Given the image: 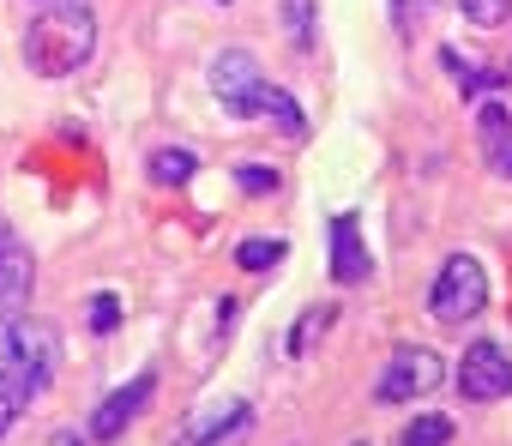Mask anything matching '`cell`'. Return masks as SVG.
Here are the masks:
<instances>
[{"label": "cell", "mask_w": 512, "mask_h": 446, "mask_svg": "<svg viewBox=\"0 0 512 446\" xmlns=\"http://www.w3.org/2000/svg\"><path fill=\"white\" fill-rule=\"evenodd\" d=\"M211 97L235 115V121H272L278 133H302L308 127V115H302V103L284 91V85H272L266 79V67L260 61H253L247 49H223L217 61H211Z\"/></svg>", "instance_id": "cell-1"}, {"label": "cell", "mask_w": 512, "mask_h": 446, "mask_svg": "<svg viewBox=\"0 0 512 446\" xmlns=\"http://www.w3.org/2000/svg\"><path fill=\"white\" fill-rule=\"evenodd\" d=\"M235 181H241L247 193H278V169H266V163H247V169H235Z\"/></svg>", "instance_id": "cell-20"}, {"label": "cell", "mask_w": 512, "mask_h": 446, "mask_svg": "<svg viewBox=\"0 0 512 446\" xmlns=\"http://www.w3.org/2000/svg\"><path fill=\"white\" fill-rule=\"evenodd\" d=\"M43 13H91V0H37Z\"/></svg>", "instance_id": "cell-22"}, {"label": "cell", "mask_w": 512, "mask_h": 446, "mask_svg": "<svg viewBox=\"0 0 512 446\" xmlns=\"http://www.w3.org/2000/svg\"><path fill=\"white\" fill-rule=\"evenodd\" d=\"M440 380H446V362L434 350H422V344H404V350L386 356V368L374 380V398L380 404H410V398H428Z\"/></svg>", "instance_id": "cell-5"}, {"label": "cell", "mask_w": 512, "mask_h": 446, "mask_svg": "<svg viewBox=\"0 0 512 446\" xmlns=\"http://www.w3.org/2000/svg\"><path fill=\"white\" fill-rule=\"evenodd\" d=\"M356 446H368V440H356Z\"/></svg>", "instance_id": "cell-24"}, {"label": "cell", "mask_w": 512, "mask_h": 446, "mask_svg": "<svg viewBox=\"0 0 512 446\" xmlns=\"http://www.w3.org/2000/svg\"><path fill=\"white\" fill-rule=\"evenodd\" d=\"M31 392H37V380H31V374H19L13 362H0V440L19 428V416H25Z\"/></svg>", "instance_id": "cell-12"}, {"label": "cell", "mask_w": 512, "mask_h": 446, "mask_svg": "<svg viewBox=\"0 0 512 446\" xmlns=\"http://www.w3.org/2000/svg\"><path fill=\"white\" fill-rule=\"evenodd\" d=\"M284 260V242H241L235 248V266L241 272H266V266H278Z\"/></svg>", "instance_id": "cell-16"}, {"label": "cell", "mask_w": 512, "mask_h": 446, "mask_svg": "<svg viewBox=\"0 0 512 446\" xmlns=\"http://www.w3.org/2000/svg\"><path fill=\"white\" fill-rule=\"evenodd\" d=\"M422 13H434V0H392V31L410 43L422 31Z\"/></svg>", "instance_id": "cell-18"}, {"label": "cell", "mask_w": 512, "mask_h": 446, "mask_svg": "<svg viewBox=\"0 0 512 446\" xmlns=\"http://www.w3.org/2000/svg\"><path fill=\"white\" fill-rule=\"evenodd\" d=\"M458 13H464L470 25L494 31V25H506V19H512V0H458Z\"/></svg>", "instance_id": "cell-15"}, {"label": "cell", "mask_w": 512, "mask_h": 446, "mask_svg": "<svg viewBox=\"0 0 512 446\" xmlns=\"http://www.w3.org/2000/svg\"><path fill=\"white\" fill-rule=\"evenodd\" d=\"M284 25H290L296 49H314V0H284Z\"/></svg>", "instance_id": "cell-17"}, {"label": "cell", "mask_w": 512, "mask_h": 446, "mask_svg": "<svg viewBox=\"0 0 512 446\" xmlns=\"http://www.w3.org/2000/svg\"><path fill=\"white\" fill-rule=\"evenodd\" d=\"M151 398H157V374L145 368V374H133L127 386H115V392L91 410V440H115V434H127L133 416H145Z\"/></svg>", "instance_id": "cell-7"}, {"label": "cell", "mask_w": 512, "mask_h": 446, "mask_svg": "<svg viewBox=\"0 0 512 446\" xmlns=\"http://www.w3.org/2000/svg\"><path fill=\"white\" fill-rule=\"evenodd\" d=\"M326 320H332V314H326V308H308V314H302V332H296V338H290V356H302V350H308V344H314V332H320V326H326Z\"/></svg>", "instance_id": "cell-21"}, {"label": "cell", "mask_w": 512, "mask_h": 446, "mask_svg": "<svg viewBox=\"0 0 512 446\" xmlns=\"http://www.w3.org/2000/svg\"><path fill=\"white\" fill-rule=\"evenodd\" d=\"M326 260H332V278L338 284H368L374 278V254L362 242V217L356 211H338L332 230H326Z\"/></svg>", "instance_id": "cell-8"}, {"label": "cell", "mask_w": 512, "mask_h": 446, "mask_svg": "<svg viewBox=\"0 0 512 446\" xmlns=\"http://www.w3.org/2000/svg\"><path fill=\"white\" fill-rule=\"evenodd\" d=\"M476 139H482L488 169H494L500 181H512V115H506L500 103H482V115H476Z\"/></svg>", "instance_id": "cell-10"}, {"label": "cell", "mask_w": 512, "mask_h": 446, "mask_svg": "<svg viewBox=\"0 0 512 446\" xmlns=\"http://www.w3.org/2000/svg\"><path fill=\"white\" fill-rule=\"evenodd\" d=\"M482 302H488V272H482V260H476V254H446V266L434 272V290H428V314H434L440 326H464V320L482 314Z\"/></svg>", "instance_id": "cell-4"}, {"label": "cell", "mask_w": 512, "mask_h": 446, "mask_svg": "<svg viewBox=\"0 0 512 446\" xmlns=\"http://www.w3.org/2000/svg\"><path fill=\"white\" fill-rule=\"evenodd\" d=\"M404 446H452V416H440V410L416 416V422L404 428Z\"/></svg>", "instance_id": "cell-14"}, {"label": "cell", "mask_w": 512, "mask_h": 446, "mask_svg": "<svg viewBox=\"0 0 512 446\" xmlns=\"http://www.w3.org/2000/svg\"><path fill=\"white\" fill-rule=\"evenodd\" d=\"M85 326H91V332H115V326H121V296H91Z\"/></svg>", "instance_id": "cell-19"}, {"label": "cell", "mask_w": 512, "mask_h": 446, "mask_svg": "<svg viewBox=\"0 0 512 446\" xmlns=\"http://www.w3.org/2000/svg\"><path fill=\"white\" fill-rule=\"evenodd\" d=\"M0 362H13L19 374H31L37 392H43L55 380V368H61V332L49 320H31V314L7 308L0 314Z\"/></svg>", "instance_id": "cell-3"}, {"label": "cell", "mask_w": 512, "mask_h": 446, "mask_svg": "<svg viewBox=\"0 0 512 446\" xmlns=\"http://www.w3.org/2000/svg\"><path fill=\"white\" fill-rule=\"evenodd\" d=\"M145 169H151V181H157V187H181V181H193V175H199V157L169 145V151H157Z\"/></svg>", "instance_id": "cell-13"}, {"label": "cell", "mask_w": 512, "mask_h": 446, "mask_svg": "<svg viewBox=\"0 0 512 446\" xmlns=\"http://www.w3.org/2000/svg\"><path fill=\"white\" fill-rule=\"evenodd\" d=\"M97 55V13H43L25 31V67L37 79H67Z\"/></svg>", "instance_id": "cell-2"}, {"label": "cell", "mask_w": 512, "mask_h": 446, "mask_svg": "<svg viewBox=\"0 0 512 446\" xmlns=\"http://www.w3.org/2000/svg\"><path fill=\"white\" fill-rule=\"evenodd\" d=\"M217 7H229V0H217Z\"/></svg>", "instance_id": "cell-23"}, {"label": "cell", "mask_w": 512, "mask_h": 446, "mask_svg": "<svg viewBox=\"0 0 512 446\" xmlns=\"http://www.w3.org/2000/svg\"><path fill=\"white\" fill-rule=\"evenodd\" d=\"M458 392H464L470 404H500V398H512V356H506L500 344L476 338V344L464 350V362H458Z\"/></svg>", "instance_id": "cell-6"}, {"label": "cell", "mask_w": 512, "mask_h": 446, "mask_svg": "<svg viewBox=\"0 0 512 446\" xmlns=\"http://www.w3.org/2000/svg\"><path fill=\"white\" fill-rule=\"evenodd\" d=\"M31 290H37V254L13 223H0V308H25Z\"/></svg>", "instance_id": "cell-9"}, {"label": "cell", "mask_w": 512, "mask_h": 446, "mask_svg": "<svg viewBox=\"0 0 512 446\" xmlns=\"http://www.w3.org/2000/svg\"><path fill=\"white\" fill-rule=\"evenodd\" d=\"M247 428H253V404L229 398V404H217L205 422L187 428V446H223V440H235V434H247Z\"/></svg>", "instance_id": "cell-11"}]
</instances>
